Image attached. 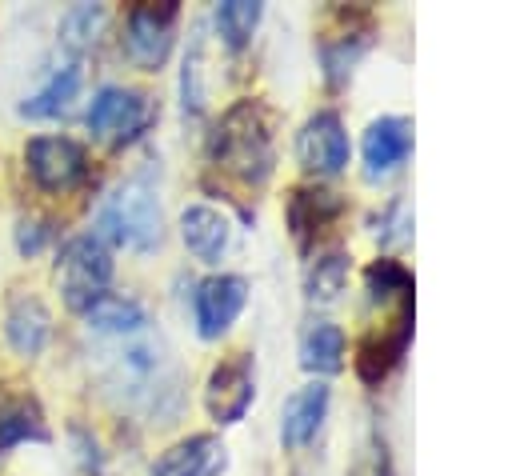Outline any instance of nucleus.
Masks as SVG:
<instances>
[{
    "label": "nucleus",
    "mask_w": 512,
    "mask_h": 476,
    "mask_svg": "<svg viewBox=\"0 0 512 476\" xmlns=\"http://www.w3.org/2000/svg\"><path fill=\"white\" fill-rule=\"evenodd\" d=\"M208 164L240 188H260L272 176V164H276L272 116L260 100H252V96L236 100L220 116V124L208 140Z\"/></svg>",
    "instance_id": "obj_1"
},
{
    "label": "nucleus",
    "mask_w": 512,
    "mask_h": 476,
    "mask_svg": "<svg viewBox=\"0 0 512 476\" xmlns=\"http://www.w3.org/2000/svg\"><path fill=\"white\" fill-rule=\"evenodd\" d=\"M92 236L104 248H132V252H152L164 240V212L160 196L144 176L124 180L112 196H104Z\"/></svg>",
    "instance_id": "obj_2"
},
{
    "label": "nucleus",
    "mask_w": 512,
    "mask_h": 476,
    "mask_svg": "<svg viewBox=\"0 0 512 476\" xmlns=\"http://www.w3.org/2000/svg\"><path fill=\"white\" fill-rule=\"evenodd\" d=\"M112 248H104L92 232H80V236H68L56 252V288H60V300L68 312L84 316L112 284Z\"/></svg>",
    "instance_id": "obj_3"
},
{
    "label": "nucleus",
    "mask_w": 512,
    "mask_h": 476,
    "mask_svg": "<svg viewBox=\"0 0 512 476\" xmlns=\"http://www.w3.org/2000/svg\"><path fill=\"white\" fill-rule=\"evenodd\" d=\"M84 124H88V132L96 140H104L112 148H124V144H132L152 124V100L140 88L104 84V88L92 92L88 112H84Z\"/></svg>",
    "instance_id": "obj_4"
},
{
    "label": "nucleus",
    "mask_w": 512,
    "mask_h": 476,
    "mask_svg": "<svg viewBox=\"0 0 512 476\" xmlns=\"http://www.w3.org/2000/svg\"><path fill=\"white\" fill-rule=\"evenodd\" d=\"M176 16H180L176 0H164V4H152V0L132 4L128 16H124V36H120L124 56H128L136 68L156 72V68L168 60V52H172Z\"/></svg>",
    "instance_id": "obj_5"
},
{
    "label": "nucleus",
    "mask_w": 512,
    "mask_h": 476,
    "mask_svg": "<svg viewBox=\"0 0 512 476\" xmlns=\"http://www.w3.org/2000/svg\"><path fill=\"white\" fill-rule=\"evenodd\" d=\"M24 168L40 192H72L88 176V152L72 136H32L24 144Z\"/></svg>",
    "instance_id": "obj_6"
},
{
    "label": "nucleus",
    "mask_w": 512,
    "mask_h": 476,
    "mask_svg": "<svg viewBox=\"0 0 512 476\" xmlns=\"http://www.w3.org/2000/svg\"><path fill=\"white\" fill-rule=\"evenodd\" d=\"M256 400V368H252V356L248 352H236L228 360H220L212 372H208V384H204V408L216 424H236L244 420V412L252 408Z\"/></svg>",
    "instance_id": "obj_7"
},
{
    "label": "nucleus",
    "mask_w": 512,
    "mask_h": 476,
    "mask_svg": "<svg viewBox=\"0 0 512 476\" xmlns=\"http://www.w3.org/2000/svg\"><path fill=\"white\" fill-rule=\"evenodd\" d=\"M244 304H248V284H244V276H236V272L204 276V280L196 284V292H192V320H196V332H200L204 340L224 336V332L236 324V316L244 312Z\"/></svg>",
    "instance_id": "obj_8"
},
{
    "label": "nucleus",
    "mask_w": 512,
    "mask_h": 476,
    "mask_svg": "<svg viewBox=\"0 0 512 476\" xmlns=\"http://www.w3.org/2000/svg\"><path fill=\"white\" fill-rule=\"evenodd\" d=\"M296 160L312 176H336L348 164V132L336 112H316L296 132Z\"/></svg>",
    "instance_id": "obj_9"
},
{
    "label": "nucleus",
    "mask_w": 512,
    "mask_h": 476,
    "mask_svg": "<svg viewBox=\"0 0 512 476\" xmlns=\"http://www.w3.org/2000/svg\"><path fill=\"white\" fill-rule=\"evenodd\" d=\"M408 340H412V304L408 308H396L380 328H368L364 332V340L356 348V372H360V380L380 384L400 364Z\"/></svg>",
    "instance_id": "obj_10"
},
{
    "label": "nucleus",
    "mask_w": 512,
    "mask_h": 476,
    "mask_svg": "<svg viewBox=\"0 0 512 476\" xmlns=\"http://www.w3.org/2000/svg\"><path fill=\"white\" fill-rule=\"evenodd\" d=\"M4 340L16 356H40L52 340V312L32 292H12L4 308Z\"/></svg>",
    "instance_id": "obj_11"
},
{
    "label": "nucleus",
    "mask_w": 512,
    "mask_h": 476,
    "mask_svg": "<svg viewBox=\"0 0 512 476\" xmlns=\"http://www.w3.org/2000/svg\"><path fill=\"white\" fill-rule=\"evenodd\" d=\"M408 152H412V124L404 116H380L364 128L360 156H364V172L372 180L396 172L408 160Z\"/></svg>",
    "instance_id": "obj_12"
},
{
    "label": "nucleus",
    "mask_w": 512,
    "mask_h": 476,
    "mask_svg": "<svg viewBox=\"0 0 512 476\" xmlns=\"http://www.w3.org/2000/svg\"><path fill=\"white\" fill-rule=\"evenodd\" d=\"M180 240H184V248L196 256V260H204V264H220V256L228 252V244H232V220H228V212H220L216 204H188L184 212H180Z\"/></svg>",
    "instance_id": "obj_13"
},
{
    "label": "nucleus",
    "mask_w": 512,
    "mask_h": 476,
    "mask_svg": "<svg viewBox=\"0 0 512 476\" xmlns=\"http://www.w3.org/2000/svg\"><path fill=\"white\" fill-rule=\"evenodd\" d=\"M328 404H332V388L324 380H312L304 388H296L288 400H284V416H280V444L284 448H304L324 416H328Z\"/></svg>",
    "instance_id": "obj_14"
},
{
    "label": "nucleus",
    "mask_w": 512,
    "mask_h": 476,
    "mask_svg": "<svg viewBox=\"0 0 512 476\" xmlns=\"http://www.w3.org/2000/svg\"><path fill=\"white\" fill-rule=\"evenodd\" d=\"M52 428L32 392H0V456L20 444H48Z\"/></svg>",
    "instance_id": "obj_15"
},
{
    "label": "nucleus",
    "mask_w": 512,
    "mask_h": 476,
    "mask_svg": "<svg viewBox=\"0 0 512 476\" xmlns=\"http://www.w3.org/2000/svg\"><path fill=\"white\" fill-rule=\"evenodd\" d=\"M80 88H84V68L76 60H64L44 76V84L32 96L20 100V116L24 120H56L76 104Z\"/></svg>",
    "instance_id": "obj_16"
},
{
    "label": "nucleus",
    "mask_w": 512,
    "mask_h": 476,
    "mask_svg": "<svg viewBox=\"0 0 512 476\" xmlns=\"http://www.w3.org/2000/svg\"><path fill=\"white\" fill-rule=\"evenodd\" d=\"M224 444L208 432L200 436H188L180 444H172L156 464H152V476H220L224 472Z\"/></svg>",
    "instance_id": "obj_17"
},
{
    "label": "nucleus",
    "mask_w": 512,
    "mask_h": 476,
    "mask_svg": "<svg viewBox=\"0 0 512 476\" xmlns=\"http://www.w3.org/2000/svg\"><path fill=\"white\" fill-rule=\"evenodd\" d=\"M108 20H112V12H108L104 4H72V8L60 16V28H56L60 52L80 64V60L100 44V36L108 32Z\"/></svg>",
    "instance_id": "obj_18"
},
{
    "label": "nucleus",
    "mask_w": 512,
    "mask_h": 476,
    "mask_svg": "<svg viewBox=\"0 0 512 476\" xmlns=\"http://www.w3.org/2000/svg\"><path fill=\"white\" fill-rule=\"evenodd\" d=\"M84 324L88 332H100V336H136L148 328V312L140 300L132 296H120V292H104L88 312H84Z\"/></svg>",
    "instance_id": "obj_19"
},
{
    "label": "nucleus",
    "mask_w": 512,
    "mask_h": 476,
    "mask_svg": "<svg viewBox=\"0 0 512 476\" xmlns=\"http://www.w3.org/2000/svg\"><path fill=\"white\" fill-rule=\"evenodd\" d=\"M340 208H344L340 196L328 188H292L288 192V228L304 244L312 232H320L328 220H336Z\"/></svg>",
    "instance_id": "obj_20"
},
{
    "label": "nucleus",
    "mask_w": 512,
    "mask_h": 476,
    "mask_svg": "<svg viewBox=\"0 0 512 476\" xmlns=\"http://www.w3.org/2000/svg\"><path fill=\"white\" fill-rule=\"evenodd\" d=\"M344 364V332L328 320H316L304 336H300V368L316 372V376H332Z\"/></svg>",
    "instance_id": "obj_21"
},
{
    "label": "nucleus",
    "mask_w": 512,
    "mask_h": 476,
    "mask_svg": "<svg viewBox=\"0 0 512 476\" xmlns=\"http://www.w3.org/2000/svg\"><path fill=\"white\" fill-rule=\"evenodd\" d=\"M260 16H264V4H256V0H220V4L212 8L216 32H220L224 48H232V52L252 40Z\"/></svg>",
    "instance_id": "obj_22"
},
{
    "label": "nucleus",
    "mask_w": 512,
    "mask_h": 476,
    "mask_svg": "<svg viewBox=\"0 0 512 476\" xmlns=\"http://www.w3.org/2000/svg\"><path fill=\"white\" fill-rule=\"evenodd\" d=\"M364 284L376 304H412V272L400 260H388V256L372 260L364 268Z\"/></svg>",
    "instance_id": "obj_23"
},
{
    "label": "nucleus",
    "mask_w": 512,
    "mask_h": 476,
    "mask_svg": "<svg viewBox=\"0 0 512 476\" xmlns=\"http://www.w3.org/2000/svg\"><path fill=\"white\" fill-rule=\"evenodd\" d=\"M344 280H348V256L344 252H328L308 268V296L312 300H336Z\"/></svg>",
    "instance_id": "obj_24"
},
{
    "label": "nucleus",
    "mask_w": 512,
    "mask_h": 476,
    "mask_svg": "<svg viewBox=\"0 0 512 476\" xmlns=\"http://www.w3.org/2000/svg\"><path fill=\"white\" fill-rule=\"evenodd\" d=\"M48 240H52V220L48 216H20V224H16V252L20 256L44 252Z\"/></svg>",
    "instance_id": "obj_25"
},
{
    "label": "nucleus",
    "mask_w": 512,
    "mask_h": 476,
    "mask_svg": "<svg viewBox=\"0 0 512 476\" xmlns=\"http://www.w3.org/2000/svg\"><path fill=\"white\" fill-rule=\"evenodd\" d=\"M352 476H392V460H388V448H384L380 440H372V444L364 448V456L356 460Z\"/></svg>",
    "instance_id": "obj_26"
}]
</instances>
